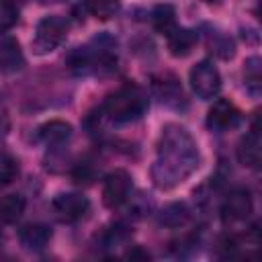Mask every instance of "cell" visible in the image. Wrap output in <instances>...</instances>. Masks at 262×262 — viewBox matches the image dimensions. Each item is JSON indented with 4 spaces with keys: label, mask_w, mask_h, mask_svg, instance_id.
<instances>
[{
    "label": "cell",
    "mask_w": 262,
    "mask_h": 262,
    "mask_svg": "<svg viewBox=\"0 0 262 262\" xmlns=\"http://www.w3.org/2000/svg\"><path fill=\"white\" fill-rule=\"evenodd\" d=\"M201 164L194 137L180 125H166L158 139V154L151 166V178L158 188H174L182 184Z\"/></svg>",
    "instance_id": "cell-1"
},
{
    "label": "cell",
    "mask_w": 262,
    "mask_h": 262,
    "mask_svg": "<svg viewBox=\"0 0 262 262\" xmlns=\"http://www.w3.org/2000/svg\"><path fill=\"white\" fill-rule=\"evenodd\" d=\"M68 68L78 76H108L117 70V55L113 51V45L96 39L90 45L76 47L68 55Z\"/></svg>",
    "instance_id": "cell-2"
},
{
    "label": "cell",
    "mask_w": 262,
    "mask_h": 262,
    "mask_svg": "<svg viewBox=\"0 0 262 262\" xmlns=\"http://www.w3.org/2000/svg\"><path fill=\"white\" fill-rule=\"evenodd\" d=\"M147 106V94L137 84H125L113 94H108L100 113L113 123H133L145 115Z\"/></svg>",
    "instance_id": "cell-3"
},
{
    "label": "cell",
    "mask_w": 262,
    "mask_h": 262,
    "mask_svg": "<svg viewBox=\"0 0 262 262\" xmlns=\"http://www.w3.org/2000/svg\"><path fill=\"white\" fill-rule=\"evenodd\" d=\"M66 37H68V20L57 14H49L37 23L35 37H33L31 45H33L35 53L45 55V53H51L53 49H57L66 41Z\"/></svg>",
    "instance_id": "cell-4"
},
{
    "label": "cell",
    "mask_w": 262,
    "mask_h": 262,
    "mask_svg": "<svg viewBox=\"0 0 262 262\" xmlns=\"http://www.w3.org/2000/svg\"><path fill=\"white\" fill-rule=\"evenodd\" d=\"M188 82H190L192 92L201 100H211L221 90V74L213 66V61H209V59H203L196 66H192L190 76H188Z\"/></svg>",
    "instance_id": "cell-5"
},
{
    "label": "cell",
    "mask_w": 262,
    "mask_h": 262,
    "mask_svg": "<svg viewBox=\"0 0 262 262\" xmlns=\"http://www.w3.org/2000/svg\"><path fill=\"white\" fill-rule=\"evenodd\" d=\"M88 209H90V203L80 192H61L51 201V211L61 223L80 221L88 213Z\"/></svg>",
    "instance_id": "cell-6"
},
{
    "label": "cell",
    "mask_w": 262,
    "mask_h": 262,
    "mask_svg": "<svg viewBox=\"0 0 262 262\" xmlns=\"http://www.w3.org/2000/svg\"><path fill=\"white\" fill-rule=\"evenodd\" d=\"M131 196V176L127 170L111 172L102 182V203L108 209H117Z\"/></svg>",
    "instance_id": "cell-7"
},
{
    "label": "cell",
    "mask_w": 262,
    "mask_h": 262,
    "mask_svg": "<svg viewBox=\"0 0 262 262\" xmlns=\"http://www.w3.org/2000/svg\"><path fill=\"white\" fill-rule=\"evenodd\" d=\"M254 211L252 196L246 188H233L221 203V217L225 223H242Z\"/></svg>",
    "instance_id": "cell-8"
},
{
    "label": "cell",
    "mask_w": 262,
    "mask_h": 262,
    "mask_svg": "<svg viewBox=\"0 0 262 262\" xmlns=\"http://www.w3.org/2000/svg\"><path fill=\"white\" fill-rule=\"evenodd\" d=\"M242 121L239 111L225 98H219L213 102V106L207 113V127L215 133H225L229 129H235Z\"/></svg>",
    "instance_id": "cell-9"
},
{
    "label": "cell",
    "mask_w": 262,
    "mask_h": 262,
    "mask_svg": "<svg viewBox=\"0 0 262 262\" xmlns=\"http://www.w3.org/2000/svg\"><path fill=\"white\" fill-rule=\"evenodd\" d=\"M151 90L156 94V98H160L162 104L172 106V108H180L184 106V92L180 82L172 76V74H162L156 76L151 80Z\"/></svg>",
    "instance_id": "cell-10"
},
{
    "label": "cell",
    "mask_w": 262,
    "mask_h": 262,
    "mask_svg": "<svg viewBox=\"0 0 262 262\" xmlns=\"http://www.w3.org/2000/svg\"><path fill=\"white\" fill-rule=\"evenodd\" d=\"M237 160L239 164L248 166V168H258L262 162V137L260 131L254 127L250 133H246V137H242L239 145H237Z\"/></svg>",
    "instance_id": "cell-11"
},
{
    "label": "cell",
    "mask_w": 262,
    "mask_h": 262,
    "mask_svg": "<svg viewBox=\"0 0 262 262\" xmlns=\"http://www.w3.org/2000/svg\"><path fill=\"white\" fill-rule=\"evenodd\" d=\"M51 229L49 225L45 223H29L25 225L20 231H18V239H20V246L25 250H31V252H39L43 250L45 246H49V239H51Z\"/></svg>",
    "instance_id": "cell-12"
},
{
    "label": "cell",
    "mask_w": 262,
    "mask_h": 262,
    "mask_svg": "<svg viewBox=\"0 0 262 262\" xmlns=\"http://www.w3.org/2000/svg\"><path fill=\"white\" fill-rule=\"evenodd\" d=\"M166 39H168V49L174 57H186L196 45V33L178 25L166 35Z\"/></svg>",
    "instance_id": "cell-13"
},
{
    "label": "cell",
    "mask_w": 262,
    "mask_h": 262,
    "mask_svg": "<svg viewBox=\"0 0 262 262\" xmlns=\"http://www.w3.org/2000/svg\"><path fill=\"white\" fill-rule=\"evenodd\" d=\"M25 66L23 51L18 47V41L12 37H2L0 33V70L2 72H18Z\"/></svg>",
    "instance_id": "cell-14"
},
{
    "label": "cell",
    "mask_w": 262,
    "mask_h": 262,
    "mask_svg": "<svg viewBox=\"0 0 262 262\" xmlns=\"http://www.w3.org/2000/svg\"><path fill=\"white\" fill-rule=\"evenodd\" d=\"M37 135L47 145H59V143H63V141H68L72 137V125L66 123V121L55 119V121H49V123L41 125Z\"/></svg>",
    "instance_id": "cell-15"
},
{
    "label": "cell",
    "mask_w": 262,
    "mask_h": 262,
    "mask_svg": "<svg viewBox=\"0 0 262 262\" xmlns=\"http://www.w3.org/2000/svg\"><path fill=\"white\" fill-rule=\"evenodd\" d=\"M27 201L20 194H6L0 199V223H16L25 213Z\"/></svg>",
    "instance_id": "cell-16"
},
{
    "label": "cell",
    "mask_w": 262,
    "mask_h": 262,
    "mask_svg": "<svg viewBox=\"0 0 262 262\" xmlns=\"http://www.w3.org/2000/svg\"><path fill=\"white\" fill-rule=\"evenodd\" d=\"M158 219H160L162 225L176 229V227H182V225L190 219V209H188L184 203H170V205H166V207L160 211Z\"/></svg>",
    "instance_id": "cell-17"
},
{
    "label": "cell",
    "mask_w": 262,
    "mask_h": 262,
    "mask_svg": "<svg viewBox=\"0 0 262 262\" xmlns=\"http://www.w3.org/2000/svg\"><path fill=\"white\" fill-rule=\"evenodd\" d=\"M149 16H151L154 29L160 35H164V37L176 27V10L170 4H158V6H154V10H151Z\"/></svg>",
    "instance_id": "cell-18"
},
{
    "label": "cell",
    "mask_w": 262,
    "mask_h": 262,
    "mask_svg": "<svg viewBox=\"0 0 262 262\" xmlns=\"http://www.w3.org/2000/svg\"><path fill=\"white\" fill-rule=\"evenodd\" d=\"M207 47H209L215 55H219L221 59H229V57H233V53H235L233 41H231L225 33H221V31H209V33H207Z\"/></svg>",
    "instance_id": "cell-19"
},
{
    "label": "cell",
    "mask_w": 262,
    "mask_h": 262,
    "mask_svg": "<svg viewBox=\"0 0 262 262\" xmlns=\"http://www.w3.org/2000/svg\"><path fill=\"white\" fill-rule=\"evenodd\" d=\"M18 174V162L6 149H0V186L10 184Z\"/></svg>",
    "instance_id": "cell-20"
},
{
    "label": "cell",
    "mask_w": 262,
    "mask_h": 262,
    "mask_svg": "<svg viewBox=\"0 0 262 262\" xmlns=\"http://www.w3.org/2000/svg\"><path fill=\"white\" fill-rule=\"evenodd\" d=\"M121 0H84V6L88 8V12H92L96 18H111L117 10H119Z\"/></svg>",
    "instance_id": "cell-21"
},
{
    "label": "cell",
    "mask_w": 262,
    "mask_h": 262,
    "mask_svg": "<svg viewBox=\"0 0 262 262\" xmlns=\"http://www.w3.org/2000/svg\"><path fill=\"white\" fill-rule=\"evenodd\" d=\"M18 23V8L10 0H0V33L10 31Z\"/></svg>",
    "instance_id": "cell-22"
},
{
    "label": "cell",
    "mask_w": 262,
    "mask_h": 262,
    "mask_svg": "<svg viewBox=\"0 0 262 262\" xmlns=\"http://www.w3.org/2000/svg\"><path fill=\"white\" fill-rule=\"evenodd\" d=\"M246 88L258 96L260 94V59L258 57H250L246 61Z\"/></svg>",
    "instance_id": "cell-23"
},
{
    "label": "cell",
    "mask_w": 262,
    "mask_h": 262,
    "mask_svg": "<svg viewBox=\"0 0 262 262\" xmlns=\"http://www.w3.org/2000/svg\"><path fill=\"white\" fill-rule=\"evenodd\" d=\"M74 180H76L78 184H90V182L94 180V172L90 170L88 164H82V166H78V168L74 170Z\"/></svg>",
    "instance_id": "cell-24"
},
{
    "label": "cell",
    "mask_w": 262,
    "mask_h": 262,
    "mask_svg": "<svg viewBox=\"0 0 262 262\" xmlns=\"http://www.w3.org/2000/svg\"><path fill=\"white\" fill-rule=\"evenodd\" d=\"M10 129V117H8V111L0 104V135H6Z\"/></svg>",
    "instance_id": "cell-25"
},
{
    "label": "cell",
    "mask_w": 262,
    "mask_h": 262,
    "mask_svg": "<svg viewBox=\"0 0 262 262\" xmlns=\"http://www.w3.org/2000/svg\"><path fill=\"white\" fill-rule=\"evenodd\" d=\"M129 258H149V254H145L141 250H133V252H129Z\"/></svg>",
    "instance_id": "cell-26"
},
{
    "label": "cell",
    "mask_w": 262,
    "mask_h": 262,
    "mask_svg": "<svg viewBox=\"0 0 262 262\" xmlns=\"http://www.w3.org/2000/svg\"><path fill=\"white\" fill-rule=\"evenodd\" d=\"M203 2H207V4H221V0H203Z\"/></svg>",
    "instance_id": "cell-27"
},
{
    "label": "cell",
    "mask_w": 262,
    "mask_h": 262,
    "mask_svg": "<svg viewBox=\"0 0 262 262\" xmlns=\"http://www.w3.org/2000/svg\"><path fill=\"white\" fill-rule=\"evenodd\" d=\"M39 2H43V4H47V2H61V0H39Z\"/></svg>",
    "instance_id": "cell-28"
}]
</instances>
